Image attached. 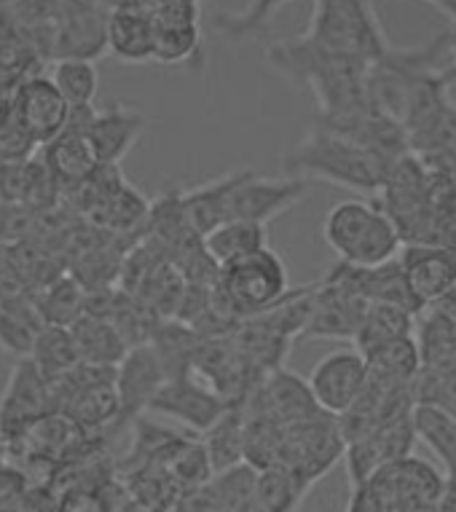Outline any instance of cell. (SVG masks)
<instances>
[{
    "label": "cell",
    "instance_id": "42",
    "mask_svg": "<svg viewBox=\"0 0 456 512\" xmlns=\"http://www.w3.org/2000/svg\"><path fill=\"white\" fill-rule=\"evenodd\" d=\"M9 102H11V89H6V86L0 84V118H3V113L9 110Z\"/></svg>",
    "mask_w": 456,
    "mask_h": 512
},
{
    "label": "cell",
    "instance_id": "16",
    "mask_svg": "<svg viewBox=\"0 0 456 512\" xmlns=\"http://www.w3.org/2000/svg\"><path fill=\"white\" fill-rule=\"evenodd\" d=\"M41 161L54 177V183L60 191H76L78 185L86 183L94 175V169L100 167V159L94 153L92 143L84 132L78 129H65L51 143L41 148Z\"/></svg>",
    "mask_w": 456,
    "mask_h": 512
},
{
    "label": "cell",
    "instance_id": "44",
    "mask_svg": "<svg viewBox=\"0 0 456 512\" xmlns=\"http://www.w3.org/2000/svg\"><path fill=\"white\" fill-rule=\"evenodd\" d=\"M17 3H19V0H0V19L6 17V14H9V11L14 9Z\"/></svg>",
    "mask_w": 456,
    "mask_h": 512
},
{
    "label": "cell",
    "instance_id": "28",
    "mask_svg": "<svg viewBox=\"0 0 456 512\" xmlns=\"http://www.w3.org/2000/svg\"><path fill=\"white\" fill-rule=\"evenodd\" d=\"M27 357L51 387L78 365V354L76 346H73V338H70V330L57 328V325H43Z\"/></svg>",
    "mask_w": 456,
    "mask_h": 512
},
{
    "label": "cell",
    "instance_id": "41",
    "mask_svg": "<svg viewBox=\"0 0 456 512\" xmlns=\"http://www.w3.org/2000/svg\"><path fill=\"white\" fill-rule=\"evenodd\" d=\"M435 306H438V309H443L446 314H451V317L456 319V285L451 287V290H448V295H443V298H440Z\"/></svg>",
    "mask_w": 456,
    "mask_h": 512
},
{
    "label": "cell",
    "instance_id": "17",
    "mask_svg": "<svg viewBox=\"0 0 456 512\" xmlns=\"http://www.w3.org/2000/svg\"><path fill=\"white\" fill-rule=\"evenodd\" d=\"M242 175H245V167L228 169L223 175L212 177L207 183L194 185V188L180 194L183 215H186L188 226L194 228L196 234L204 236L210 228H215L228 218V199H231V191L237 188Z\"/></svg>",
    "mask_w": 456,
    "mask_h": 512
},
{
    "label": "cell",
    "instance_id": "23",
    "mask_svg": "<svg viewBox=\"0 0 456 512\" xmlns=\"http://www.w3.org/2000/svg\"><path fill=\"white\" fill-rule=\"evenodd\" d=\"M411 427L416 440H422L443 464V478L456 480V416L435 405H414Z\"/></svg>",
    "mask_w": 456,
    "mask_h": 512
},
{
    "label": "cell",
    "instance_id": "6",
    "mask_svg": "<svg viewBox=\"0 0 456 512\" xmlns=\"http://www.w3.org/2000/svg\"><path fill=\"white\" fill-rule=\"evenodd\" d=\"M306 196H309V183L301 177H266L245 167V175L228 199V218L269 226L271 220L293 210Z\"/></svg>",
    "mask_w": 456,
    "mask_h": 512
},
{
    "label": "cell",
    "instance_id": "40",
    "mask_svg": "<svg viewBox=\"0 0 456 512\" xmlns=\"http://www.w3.org/2000/svg\"><path fill=\"white\" fill-rule=\"evenodd\" d=\"M86 3H89L92 9L102 11V14H110V11H116V9H121V6H127L129 0H86Z\"/></svg>",
    "mask_w": 456,
    "mask_h": 512
},
{
    "label": "cell",
    "instance_id": "4",
    "mask_svg": "<svg viewBox=\"0 0 456 512\" xmlns=\"http://www.w3.org/2000/svg\"><path fill=\"white\" fill-rule=\"evenodd\" d=\"M288 293V266L271 247H263L220 269L212 303L223 319H253L279 306Z\"/></svg>",
    "mask_w": 456,
    "mask_h": 512
},
{
    "label": "cell",
    "instance_id": "7",
    "mask_svg": "<svg viewBox=\"0 0 456 512\" xmlns=\"http://www.w3.org/2000/svg\"><path fill=\"white\" fill-rule=\"evenodd\" d=\"M368 381V365L360 349L347 346L325 354L309 373L306 387L322 413L341 419L355 405Z\"/></svg>",
    "mask_w": 456,
    "mask_h": 512
},
{
    "label": "cell",
    "instance_id": "29",
    "mask_svg": "<svg viewBox=\"0 0 456 512\" xmlns=\"http://www.w3.org/2000/svg\"><path fill=\"white\" fill-rule=\"evenodd\" d=\"M49 78L70 108H92L100 92V70H97V62H89V59L51 62Z\"/></svg>",
    "mask_w": 456,
    "mask_h": 512
},
{
    "label": "cell",
    "instance_id": "25",
    "mask_svg": "<svg viewBox=\"0 0 456 512\" xmlns=\"http://www.w3.org/2000/svg\"><path fill=\"white\" fill-rule=\"evenodd\" d=\"M416 330V314L392 303H368L363 314L360 330L355 336V349L360 352H371L376 346L392 344L400 338L414 336Z\"/></svg>",
    "mask_w": 456,
    "mask_h": 512
},
{
    "label": "cell",
    "instance_id": "22",
    "mask_svg": "<svg viewBox=\"0 0 456 512\" xmlns=\"http://www.w3.org/2000/svg\"><path fill=\"white\" fill-rule=\"evenodd\" d=\"M245 440H247V413L245 405H228L223 416L204 432L202 443L210 456L212 475L226 470L231 464L245 462Z\"/></svg>",
    "mask_w": 456,
    "mask_h": 512
},
{
    "label": "cell",
    "instance_id": "8",
    "mask_svg": "<svg viewBox=\"0 0 456 512\" xmlns=\"http://www.w3.org/2000/svg\"><path fill=\"white\" fill-rule=\"evenodd\" d=\"M51 411H57L54 387L38 373L30 357H22L0 395V440H14Z\"/></svg>",
    "mask_w": 456,
    "mask_h": 512
},
{
    "label": "cell",
    "instance_id": "13",
    "mask_svg": "<svg viewBox=\"0 0 456 512\" xmlns=\"http://www.w3.org/2000/svg\"><path fill=\"white\" fill-rule=\"evenodd\" d=\"M397 263L424 309L435 306L456 285V250L443 244H403Z\"/></svg>",
    "mask_w": 456,
    "mask_h": 512
},
{
    "label": "cell",
    "instance_id": "36",
    "mask_svg": "<svg viewBox=\"0 0 456 512\" xmlns=\"http://www.w3.org/2000/svg\"><path fill=\"white\" fill-rule=\"evenodd\" d=\"M57 512H108L105 496L100 491H70L60 496Z\"/></svg>",
    "mask_w": 456,
    "mask_h": 512
},
{
    "label": "cell",
    "instance_id": "15",
    "mask_svg": "<svg viewBox=\"0 0 456 512\" xmlns=\"http://www.w3.org/2000/svg\"><path fill=\"white\" fill-rule=\"evenodd\" d=\"M202 0H188L164 11L153 22V62L161 65H186L202 57V30L199 14Z\"/></svg>",
    "mask_w": 456,
    "mask_h": 512
},
{
    "label": "cell",
    "instance_id": "39",
    "mask_svg": "<svg viewBox=\"0 0 456 512\" xmlns=\"http://www.w3.org/2000/svg\"><path fill=\"white\" fill-rule=\"evenodd\" d=\"M424 3H430L432 9L440 11L451 25H456V0H424Z\"/></svg>",
    "mask_w": 456,
    "mask_h": 512
},
{
    "label": "cell",
    "instance_id": "5",
    "mask_svg": "<svg viewBox=\"0 0 456 512\" xmlns=\"http://www.w3.org/2000/svg\"><path fill=\"white\" fill-rule=\"evenodd\" d=\"M105 30H108V14L92 9L86 0H57L49 22L27 35L41 51L43 62H60V59L97 62L102 54H108Z\"/></svg>",
    "mask_w": 456,
    "mask_h": 512
},
{
    "label": "cell",
    "instance_id": "27",
    "mask_svg": "<svg viewBox=\"0 0 456 512\" xmlns=\"http://www.w3.org/2000/svg\"><path fill=\"white\" fill-rule=\"evenodd\" d=\"M293 0H247L245 9L239 11H215L212 27L226 41L247 43L261 38L269 30L271 19L277 17L279 9H285Z\"/></svg>",
    "mask_w": 456,
    "mask_h": 512
},
{
    "label": "cell",
    "instance_id": "12",
    "mask_svg": "<svg viewBox=\"0 0 456 512\" xmlns=\"http://www.w3.org/2000/svg\"><path fill=\"white\" fill-rule=\"evenodd\" d=\"M167 381L159 357L151 344L132 346L113 370V384L119 397V427L132 424L148 411V405Z\"/></svg>",
    "mask_w": 456,
    "mask_h": 512
},
{
    "label": "cell",
    "instance_id": "21",
    "mask_svg": "<svg viewBox=\"0 0 456 512\" xmlns=\"http://www.w3.org/2000/svg\"><path fill=\"white\" fill-rule=\"evenodd\" d=\"M263 247H269L266 244V226L250 223V220L228 218L202 236L204 255L218 269H226L231 263L242 261Z\"/></svg>",
    "mask_w": 456,
    "mask_h": 512
},
{
    "label": "cell",
    "instance_id": "43",
    "mask_svg": "<svg viewBox=\"0 0 456 512\" xmlns=\"http://www.w3.org/2000/svg\"><path fill=\"white\" fill-rule=\"evenodd\" d=\"M446 33H448V43H451V59H454V68H456V25L448 27Z\"/></svg>",
    "mask_w": 456,
    "mask_h": 512
},
{
    "label": "cell",
    "instance_id": "38",
    "mask_svg": "<svg viewBox=\"0 0 456 512\" xmlns=\"http://www.w3.org/2000/svg\"><path fill=\"white\" fill-rule=\"evenodd\" d=\"M432 512H456V480H443V491H440L438 502H435Z\"/></svg>",
    "mask_w": 456,
    "mask_h": 512
},
{
    "label": "cell",
    "instance_id": "18",
    "mask_svg": "<svg viewBox=\"0 0 456 512\" xmlns=\"http://www.w3.org/2000/svg\"><path fill=\"white\" fill-rule=\"evenodd\" d=\"M70 338L76 346L78 362L84 365H100V368H116L124 354L129 352L127 341L113 328V322L102 314L86 311L70 325Z\"/></svg>",
    "mask_w": 456,
    "mask_h": 512
},
{
    "label": "cell",
    "instance_id": "3",
    "mask_svg": "<svg viewBox=\"0 0 456 512\" xmlns=\"http://www.w3.org/2000/svg\"><path fill=\"white\" fill-rule=\"evenodd\" d=\"M304 41L325 54L371 65L392 46L373 0H314Z\"/></svg>",
    "mask_w": 456,
    "mask_h": 512
},
{
    "label": "cell",
    "instance_id": "45",
    "mask_svg": "<svg viewBox=\"0 0 456 512\" xmlns=\"http://www.w3.org/2000/svg\"><path fill=\"white\" fill-rule=\"evenodd\" d=\"M218 512H228V510H223V507H220V510Z\"/></svg>",
    "mask_w": 456,
    "mask_h": 512
},
{
    "label": "cell",
    "instance_id": "1",
    "mask_svg": "<svg viewBox=\"0 0 456 512\" xmlns=\"http://www.w3.org/2000/svg\"><path fill=\"white\" fill-rule=\"evenodd\" d=\"M282 167L285 175L301 177L306 183L322 180L355 194L379 196L392 164L363 145L314 124L304 140L285 153Z\"/></svg>",
    "mask_w": 456,
    "mask_h": 512
},
{
    "label": "cell",
    "instance_id": "24",
    "mask_svg": "<svg viewBox=\"0 0 456 512\" xmlns=\"http://www.w3.org/2000/svg\"><path fill=\"white\" fill-rule=\"evenodd\" d=\"M363 357L365 365H368V378L389 384V387H411L416 373L422 368L414 336L376 346L371 352H365Z\"/></svg>",
    "mask_w": 456,
    "mask_h": 512
},
{
    "label": "cell",
    "instance_id": "19",
    "mask_svg": "<svg viewBox=\"0 0 456 512\" xmlns=\"http://www.w3.org/2000/svg\"><path fill=\"white\" fill-rule=\"evenodd\" d=\"M108 54L119 62L129 65H143L153 59V22L143 11L135 9L132 3L108 14Z\"/></svg>",
    "mask_w": 456,
    "mask_h": 512
},
{
    "label": "cell",
    "instance_id": "35",
    "mask_svg": "<svg viewBox=\"0 0 456 512\" xmlns=\"http://www.w3.org/2000/svg\"><path fill=\"white\" fill-rule=\"evenodd\" d=\"M414 405H435L440 411L456 416V373L419 368L411 384Z\"/></svg>",
    "mask_w": 456,
    "mask_h": 512
},
{
    "label": "cell",
    "instance_id": "2",
    "mask_svg": "<svg viewBox=\"0 0 456 512\" xmlns=\"http://www.w3.org/2000/svg\"><path fill=\"white\" fill-rule=\"evenodd\" d=\"M322 236L338 255V263L355 269H373L395 261L403 247L400 231L379 202L344 199L336 202L322 220Z\"/></svg>",
    "mask_w": 456,
    "mask_h": 512
},
{
    "label": "cell",
    "instance_id": "20",
    "mask_svg": "<svg viewBox=\"0 0 456 512\" xmlns=\"http://www.w3.org/2000/svg\"><path fill=\"white\" fill-rule=\"evenodd\" d=\"M422 368L456 373V319L438 306L427 309L416 317L414 330Z\"/></svg>",
    "mask_w": 456,
    "mask_h": 512
},
{
    "label": "cell",
    "instance_id": "10",
    "mask_svg": "<svg viewBox=\"0 0 456 512\" xmlns=\"http://www.w3.org/2000/svg\"><path fill=\"white\" fill-rule=\"evenodd\" d=\"M416 445L414 427H411V411L400 419L389 421L379 427L371 435L360 437L355 443H349L347 451V470L352 488L363 486L376 475V472L387 470L392 464L403 462L411 456Z\"/></svg>",
    "mask_w": 456,
    "mask_h": 512
},
{
    "label": "cell",
    "instance_id": "9",
    "mask_svg": "<svg viewBox=\"0 0 456 512\" xmlns=\"http://www.w3.org/2000/svg\"><path fill=\"white\" fill-rule=\"evenodd\" d=\"M9 110L19 121V126L33 137L38 148L62 135L70 118V105L62 100V94L51 84V78L43 73L30 76L11 92Z\"/></svg>",
    "mask_w": 456,
    "mask_h": 512
},
{
    "label": "cell",
    "instance_id": "14",
    "mask_svg": "<svg viewBox=\"0 0 456 512\" xmlns=\"http://www.w3.org/2000/svg\"><path fill=\"white\" fill-rule=\"evenodd\" d=\"M145 124L148 121L140 110L129 108L124 102H113L108 108H94L81 132L89 137L100 164L119 167L121 159L143 137Z\"/></svg>",
    "mask_w": 456,
    "mask_h": 512
},
{
    "label": "cell",
    "instance_id": "11",
    "mask_svg": "<svg viewBox=\"0 0 456 512\" xmlns=\"http://www.w3.org/2000/svg\"><path fill=\"white\" fill-rule=\"evenodd\" d=\"M226 408V400L210 384H199L194 376L164 381V387L156 392V397L148 405L151 413L178 421L188 432H196V435H204L223 416Z\"/></svg>",
    "mask_w": 456,
    "mask_h": 512
},
{
    "label": "cell",
    "instance_id": "30",
    "mask_svg": "<svg viewBox=\"0 0 456 512\" xmlns=\"http://www.w3.org/2000/svg\"><path fill=\"white\" fill-rule=\"evenodd\" d=\"M210 486L223 510L263 512L261 499H258V470L253 464L239 462L215 472L210 478Z\"/></svg>",
    "mask_w": 456,
    "mask_h": 512
},
{
    "label": "cell",
    "instance_id": "33",
    "mask_svg": "<svg viewBox=\"0 0 456 512\" xmlns=\"http://www.w3.org/2000/svg\"><path fill=\"white\" fill-rule=\"evenodd\" d=\"M148 207H151V204L145 202V196L124 180V183H121L119 188L92 212V218L97 226L110 228V231H116V234H127V231L137 228L145 218H148Z\"/></svg>",
    "mask_w": 456,
    "mask_h": 512
},
{
    "label": "cell",
    "instance_id": "37",
    "mask_svg": "<svg viewBox=\"0 0 456 512\" xmlns=\"http://www.w3.org/2000/svg\"><path fill=\"white\" fill-rule=\"evenodd\" d=\"M135 9H140L145 14V17H161L164 11L175 9V6H180V3H188V0H129Z\"/></svg>",
    "mask_w": 456,
    "mask_h": 512
},
{
    "label": "cell",
    "instance_id": "32",
    "mask_svg": "<svg viewBox=\"0 0 456 512\" xmlns=\"http://www.w3.org/2000/svg\"><path fill=\"white\" fill-rule=\"evenodd\" d=\"M41 328L43 319L35 303H25V298H0V344L6 349L27 357Z\"/></svg>",
    "mask_w": 456,
    "mask_h": 512
},
{
    "label": "cell",
    "instance_id": "34",
    "mask_svg": "<svg viewBox=\"0 0 456 512\" xmlns=\"http://www.w3.org/2000/svg\"><path fill=\"white\" fill-rule=\"evenodd\" d=\"M84 287L78 285V279L62 277L51 282L43 293V301L35 303V309L41 314L43 325H57V328H70L81 314H86Z\"/></svg>",
    "mask_w": 456,
    "mask_h": 512
},
{
    "label": "cell",
    "instance_id": "31",
    "mask_svg": "<svg viewBox=\"0 0 456 512\" xmlns=\"http://www.w3.org/2000/svg\"><path fill=\"white\" fill-rule=\"evenodd\" d=\"M312 486L301 472L285 464H271L258 470V499L263 512H296L306 488Z\"/></svg>",
    "mask_w": 456,
    "mask_h": 512
},
{
    "label": "cell",
    "instance_id": "26",
    "mask_svg": "<svg viewBox=\"0 0 456 512\" xmlns=\"http://www.w3.org/2000/svg\"><path fill=\"white\" fill-rule=\"evenodd\" d=\"M46 65L33 38L19 27L0 25V84L6 89H17L30 76H38Z\"/></svg>",
    "mask_w": 456,
    "mask_h": 512
}]
</instances>
